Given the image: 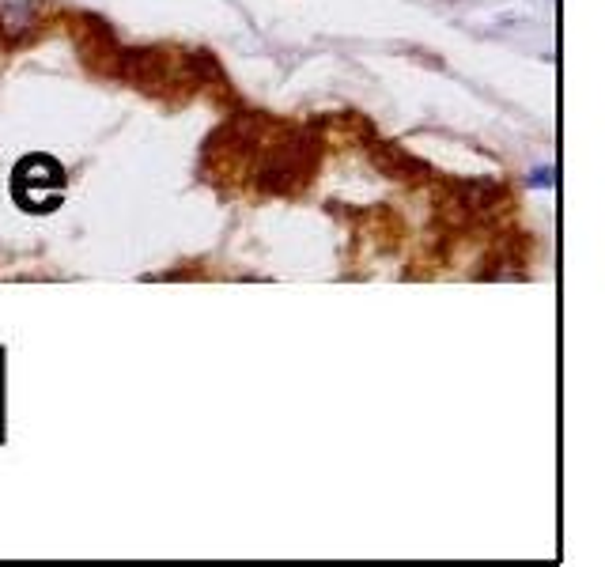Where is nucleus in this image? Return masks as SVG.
<instances>
[{
  "instance_id": "1",
  "label": "nucleus",
  "mask_w": 605,
  "mask_h": 567,
  "mask_svg": "<svg viewBox=\"0 0 605 567\" xmlns=\"http://www.w3.org/2000/svg\"><path fill=\"white\" fill-rule=\"evenodd\" d=\"M530 186H534V189H553L556 186V167H553V163H541V167H534V171H530Z\"/></svg>"
}]
</instances>
